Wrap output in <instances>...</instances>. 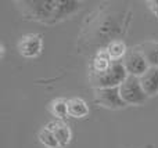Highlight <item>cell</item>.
<instances>
[{
    "label": "cell",
    "instance_id": "obj_15",
    "mask_svg": "<svg viewBox=\"0 0 158 148\" xmlns=\"http://www.w3.org/2000/svg\"><path fill=\"white\" fill-rule=\"evenodd\" d=\"M38 141L40 143V146L44 148H60L58 141L56 138V134L53 130H50L49 127L44 125L38 133Z\"/></svg>",
    "mask_w": 158,
    "mask_h": 148
},
{
    "label": "cell",
    "instance_id": "obj_16",
    "mask_svg": "<svg viewBox=\"0 0 158 148\" xmlns=\"http://www.w3.org/2000/svg\"><path fill=\"white\" fill-rule=\"evenodd\" d=\"M146 4H147V8L150 10V13L158 18V0H147Z\"/></svg>",
    "mask_w": 158,
    "mask_h": 148
},
{
    "label": "cell",
    "instance_id": "obj_8",
    "mask_svg": "<svg viewBox=\"0 0 158 148\" xmlns=\"http://www.w3.org/2000/svg\"><path fill=\"white\" fill-rule=\"evenodd\" d=\"M114 64V61L110 58L107 50L104 49H97L94 51V54L90 58L89 64V76H100L104 72H107L111 65Z\"/></svg>",
    "mask_w": 158,
    "mask_h": 148
},
{
    "label": "cell",
    "instance_id": "obj_5",
    "mask_svg": "<svg viewBox=\"0 0 158 148\" xmlns=\"http://www.w3.org/2000/svg\"><path fill=\"white\" fill-rule=\"evenodd\" d=\"M17 50L21 57L35 60L43 51V35L38 32L22 35L17 42Z\"/></svg>",
    "mask_w": 158,
    "mask_h": 148
},
{
    "label": "cell",
    "instance_id": "obj_13",
    "mask_svg": "<svg viewBox=\"0 0 158 148\" xmlns=\"http://www.w3.org/2000/svg\"><path fill=\"white\" fill-rule=\"evenodd\" d=\"M104 49L107 50L110 58H111L114 62H122L125 55L128 54V51H129V47H128V44L125 43L123 39H114V40L110 42Z\"/></svg>",
    "mask_w": 158,
    "mask_h": 148
},
{
    "label": "cell",
    "instance_id": "obj_7",
    "mask_svg": "<svg viewBox=\"0 0 158 148\" xmlns=\"http://www.w3.org/2000/svg\"><path fill=\"white\" fill-rule=\"evenodd\" d=\"M122 64H123V66H125L129 76H136V78H140L150 68L146 57L142 54V51H140L136 46L129 49L128 54L125 55Z\"/></svg>",
    "mask_w": 158,
    "mask_h": 148
},
{
    "label": "cell",
    "instance_id": "obj_10",
    "mask_svg": "<svg viewBox=\"0 0 158 148\" xmlns=\"http://www.w3.org/2000/svg\"><path fill=\"white\" fill-rule=\"evenodd\" d=\"M139 79L148 98L158 96V68L150 66Z\"/></svg>",
    "mask_w": 158,
    "mask_h": 148
},
{
    "label": "cell",
    "instance_id": "obj_9",
    "mask_svg": "<svg viewBox=\"0 0 158 148\" xmlns=\"http://www.w3.org/2000/svg\"><path fill=\"white\" fill-rule=\"evenodd\" d=\"M46 126L50 130H53L56 134V138L58 141L60 148H67L71 144L72 141V129L67 122H61V121H50L46 123Z\"/></svg>",
    "mask_w": 158,
    "mask_h": 148
},
{
    "label": "cell",
    "instance_id": "obj_1",
    "mask_svg": "<svg viewBox=\"0 0 158 148\" xmlns=\"http://www.w3.org/2000/svg\"><path fill=\"white\" fill-rule=\"evenodd\" d=\"M14 4L24 19L52 26L74 17L83 3L75 0H22Z\"/></svg>",
    "mask_w": 158,
    "mask_h": 148
},
{
    "label": "cell",
    "instance_id": "obj_11",
    "mask_svg": "<svg viewBox=\"0 0 158 148\" xmlns=\"http://www.w3.org/2000/svg\"><path fill=\"white\" fill-rule=\"evenodd\" d=\"M49 112L52 114V116L54 118V121H61L67 122V119L69 118L68 114V98L64 97H57V98L52 100L49 102Z\"/></svg>",
    "mask_w": 158,
    "mask_h": 148
},
{
    "label": "cell",
    "instance_id": "obj_17",
    "mask_svg": "<svg viewBox=\"0 0 158 148\" xmlns=\"http://www.w3.org/2000/svg\"><path fill=\"white\" fill-rule=\"evenodd\" d=\"M4 57V44H2V58Z\"/></svg>",
    "mask_w": 158,
    "mask_h": 148
},
{
    "label": "cell",
    "instance_id": "obj_12",
    "mask_svg": "<svg viewBox=\"0 0 158 148\" xmlns=\"http://www.w3.org/2000/svg\"><path fill=\"white\" fill-rule=\"evenodd\" d=\"M68 114H69V118H74V119L87 118L90 114L89 104L83 98H81V97L68 98Z\"/></svg>",
    "mask_w": 158,
    "mask_h": 148
},
{
    "label": "cell",
    "instance_id": "obj_4",
    "mask_svg": "<svg viewBox=\"0 0 158 148\" xmlns=\"http://www.w3.org/2000/svg\"><path fill=\"white\" fill-rule=\"evenodd\" d=\"M119 93L126 107L128 105L139 107V105H143L148 100V96L146 94L144 89L140 83V79L136 76L126 78L125 82L119 86Z\"/></svg>",
    "mask_w": 158,
    "mask_h": 148
},
{
    "label": "cell",
    "instance_id": "obj_3",
    "mask_svg": "<svg viewBox=\"0 0 158 148\" xmlns=\"http://www.w3.org/2000/svg\"><path fill=\"white\" fill-rule=\"evenodd\" d=\"M128 76L129 75L123 64L114 62L111 68L100 76H89V85L93 87V90L104 87H119Z\"/></svg>",
    "mask_w": 158,
    "mask_h": 148
},
{
    "label": "cell",
    "instance_id": "obj_14",
    "mask_svg": "<svg viewBox=\"0 0 158 148\" xmlns=\"http://www.w3.org/2000/svg\"><path fill=\"white\" fill-rule=\"evenodd\" d=\"M137 49L146 57L148 65L158 68V40H144L137 44Z\"/></svg>",
    "mask_w": 158,
    "mask_h": 148
},
{
    "label": "cell",
    "instance_id": "obj_2",
    "mask_svg": "<svg viewBox=\"0 0 158 148\" xmlns=\"http://www.w3.org/2000/svg\"><path fill=\"white\" fill-rule=\"evenodd\" d=\"M131 17H125L123 13L117 14H97L90 18L89 33L92 35L93 43H100V49L106 47L114 39H122L121 36L125 33L129 26Z\"/></svg>",
    "mask_w": 158,
    "mask_h": 148
},
{
    "label": "cell",
    "instance_id": "obj_6",
    "mask_svg": "<svg viewBox=\"0 0 158 148\" xmlns=\"http://www.w3.org/2000/svg\"><path fill=\"white\" fill-rule=\"evenodd\" d=\"M93 101L106 110L117 111L126 107L119 93V87H104L93 90Z\"/></svg>",
    "mask_w": 158,
    "mask_h": 148
}]
</instances>
